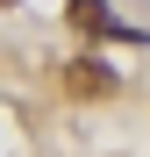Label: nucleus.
I'll return each mask as SVG.
<instances>
[{
  "label": "nucleus",
  "mask_w": 150,
  "mask_h": 157,
  "mask_svg": "<svg viewBox=\"0 0 150 157\" xmlns=\"http://www.w3.org/2000/svg\"><path fill=\"white\" fill-rule=\"evenodd\" d=\"M64 86L79 93V100H107V93H114V71L100 64V57H79V64L64 71Z\"/></svg>",
  "instance_id": "2"
},
{
  "label": "nucleus",
  "mask_w": 150,
  "mask_h": 157,
  "mask_svg": "<svg viewBox=\"0 0 150 157\" xmlns=\"http://www.w3.org/2000/svg\"><path fill=\"white\" fill-rule=\"evenodd\" d=\"M71 29H79V36H136V29H121V21L107 14V0H71Z\"/></svg>",
  "instance_id": "1"
}]
</instances>
